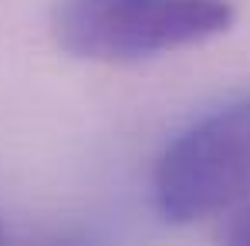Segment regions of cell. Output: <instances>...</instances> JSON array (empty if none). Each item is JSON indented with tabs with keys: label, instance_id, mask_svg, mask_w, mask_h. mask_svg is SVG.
Wrapping results in <instances>:
<instances>
[{
	"label": "cell",
	"instance_id": "277c9868",
	"mask_svg": "<svg viewBox=\"0 0 250 246\" xmlns=\"http://www.w3.org/2000/svg\"><path fill=\"white\" fill-rule=\"evenodd\" d=\"M3 240H7V223L0 219V243H3Z\"/></svg>",
	"mask_w": 250,
	"mask_h": 246
},
{
	"label": "cell",
	"instance_id": "7a4b0ae2",
	"mask_svg": "<svg viewBox=\"0 0 250 246\" xmlns=\"http://www.w3.org/2000/svg\"><path fill=\"white\" fill-rule=\"evenodd\" d=\"M250 199V91L189 122L152 169V203L186 226Z\"/></svg>",
	"mask_w": 250,
	"mask_h": 246
},
{
	"label": "cell",
	"instance_id": "6da1fadb",
	"mask_svg": "<svg viewBox=\"0 0 250 246\" xmlns=\"http://www.w3.org/2000/svg\"><path fill=\"white\" fill-rule=\"evenodd\" d=\"M237 20L230 0H58L51 31L71 57L139 64L227 34Z\"/></svg>",
	"mask_w": 250,
	"mask_h": 246
},
{
	"label": "cell",
	"instance_id": "3957f363",
	"mask_svg": "<svg viewBox=\"0 0 250 246\" xmlns=\"http://www.w3.org/2000/svg\"><path fill=\"white\" fill-rule=\"evenodd\" d=\"M220 240L230 246H250V206L237 209V216H230V223L223 226Z\"/></svg>",
	"mask_w": 250,
	"mask_h": 246
}]
</instances>
